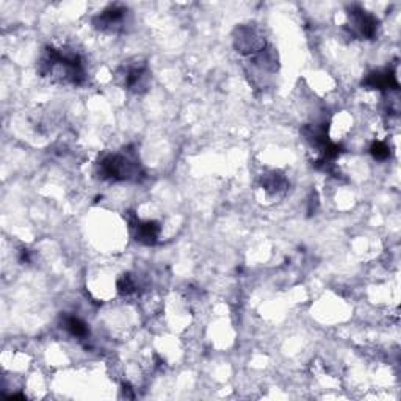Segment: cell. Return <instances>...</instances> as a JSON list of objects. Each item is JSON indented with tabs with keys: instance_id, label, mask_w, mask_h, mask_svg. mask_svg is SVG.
I'll return each mask as SVG.
<instances>
[{
	"instance_id": "cell-1",
	"label": "cell",
	"mask_w": 401,
	"mask_h": 401,
	"mask_svg": "<svg viewBox=\"0 0 401 401\" xmlns=\"http://www.w3.org/2000/svg\"><path fill=\"white\" fill-rule=\"evenodd\" d=\"M38 71L42 77L60 85L79 86L86 79L82 57L71 49L47 47L40 58Z\"/></svg>"
},
{
	"instance_id": "cell-2",
	"label": "cell",
	"mask_w": 401,
	"mask_h": 401,
	"mask_svg": "<svg viewBox=\"0 0 401 401\" xmlns=\"http://www.w3.org/2000/svg\"><path fill=\"white\" fill-rule=\"evenodd\" d=\"M99 176L102 179L118 180H136L141 174V168L135 158L127 154H110L105 156L98 163Z\"/></svg>"
},
{
	"instance_id": "cell-3",
	"label": "cell",
	"mask_w": 401,
	"mask_h": 401,
	"mask_svg": "<svg viewBox=\"0 0 401 401\" xmlns=\"http://www.w3.org/2000/svg\"><path fill=\"white\" fill-rule=\"evenodd\" d=\"M349 33L362 40H373L378 33V19L368 11L354 6L348 13Z\"/></svg>"
},
{
	"instance_id": "cell-4",
	"label": "cell",
	"mask_w": 401,
	"mask_h": 401,
	"mask_svg": "<svg viewBox=\"0 0 401 401\" xmlns=\"http://www.w3.org/2000/svg\"><path fill=\"white\" fill-rule=\"evenodd\" d=\"M234 45L237 52L254 55L264 52L265 49V40L262 36L260 30L254 25H242L236 30Z\"/></svg>"
},
{
	"instance_id": "cell-5",
	"label": "cell",
	"mask_w": 401,
	"mask_h": 401,
	"mask_svg": "<svg viewBox=\"0 0 401 401\" xmlns=\"http://www.w3.org/2000/svg\"><path fill=\"white\" fill-rule=\"evenodd\" d=\"M127 8L121 5H110L102 11L99 16L94 18L93 24L100 32L116 33L122 30V27L127 24Z\"/></svg>"
},
{
	"instance_id": "cell-6",
	"label": "cell",
	"mask_w": 401,
	"mask_h": 401,
	"mask_svg": "<svg viewBox=\"0 0 401 401\" xmlns=\"http://www.w3.org/2000/svg\"><path fill=\"white\" fill-rule=\"evenodd\" d=\"M149 71L146 63H130L122 69L124 86L132 93H143L148 90Z\"/></svg>"
},
{
	"instance_id": "cell-7",
	"label": "cell",
	"mask_w": 401,
	"mask_h": 401,
	"mask_svg": "<svg viewBox=\"0 0 401 401\" xmlns=\"http://www.w3.org/2000/svg\"><path fill=\"white\" fill-rule=\"evenodd\" d=\"M362 83L373 90H398L400 86L397 72H393L392 69H381L371 72Z\"/></svg>"
},
{
	"instance_id": "cell-8",
	"label": "cell",
	"mask_w": 401,
	"mask_h": 401,
	"mask_svg": "<svg viewBox=\"0 0 401 401\" xmlns=\"http://www.w3.org/2000/svg\"><path fill=\"white\" fill-rule=\"evenodd\" d=\"M135 240L143 245H156L160 236V224L156 221H135Z\"/></svg>"
},
{
	"instance_id": "cell-9",
	"label": "cell",
	"mask_w": 401,
	"mask_h": 401,
	"mask_svg": "<svg viewBox=\"0 0 401 401\" xmlns=\"http://www.w3.org/2000/svg\"><path fill=\"white\" fill-rule=\"evenodd\" d=\"M262 188H264L268 194L279 196L281 193L286 192L287 179L276 171L267 173L265 176H262Z\"/></svg>"
},
{
	"instance_id": "cell-10",
	"label": "cell",
	"mask_w": 401,
	"mask_h": 401,
	"mask_svg": "<svg viewBox=\"0 0 401 401\" xmlns=\"http://www.w3.org/2000/svg\"><path fill=\"white\" fill-rule=\"evenodd\" d=\"M63 327L66 330L72 337H77L79 340H85L90 335V330L82 318L76 315H66L63 317Z\"/></svg>"
},
{
	"instance_id": "cell-11",
	"label": "cell",
	"mask_w": 401,
	"mask_h": 401,
	"mask_svg": "<svg viewBox=\"0 0 401 401\" xmlns=\"http://www.w3.org/2000/svg\"><path fill=\"white\" fill-rule=\"evenodd\" d=\"M138 290V286H136V281L132 278L130 274H126V276H122V278L118 281V291L121 295H132L135 294V291Z\"/></svg>"
},
{
	"instance_id": "cell-12",
	"label": "cell",
	"mask_w": 401,
	"mask_h": 401,
	"mask_svg": "<svg viewBox=\"0 0 401 401\" xmlns=\"http://www.w3.org/2000/svg\"><path fill=\"white\" fill-rule=\"evenodd\" d=\"M370 154L376 160H388L390 157V148L384 141H376L371 144Z\"/></svg>"
}]
</instances>
